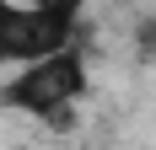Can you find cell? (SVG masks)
Returning <instances> with one entry per match:
<instances>
[{"instance_id":"6da1fadb","label":"cell","mask_w":156,"mask_h":150,"mask_svg":"<svg viewBox=\"0 0 156 150\" xmlns=\"http://www.w3.org/2000/svg\"><path fill=\"white\" fill-rule=\"evenodd\" d=\"M86 86H92L86 54L76 43H65L54 54H38V59L22 64L0 86V107H16V113L43 118V123H70V107L86 97Z\"/></svg>"},{"instance_id":"7a4b0ae2","label":"cell","mask_w":156,"mask_h":150,"mask_svg":"<svg viewBox=\"0 0 156 150\" xmlns=\"http://www.w3.org/2000/svg\"><path fill=\"white\" fill-rule=\"evenodd\" d=\"M81 11L86 0H0V64H27L76 43Z\"/></svg>"},{"instance_id":"3957f363","label":"cell","mask_w":156,"mask_h":150,"mask_svg":"<svg viewBox=\"0 0 156 150\" xmlns=\"http://www.w3.org/2000/svg\"><path fill=\"white\" fill-rule=\"evenodd\" d=\"M135 54L145 64H156V16H140L135 22Z\"/></svg>"}]
</instances>
